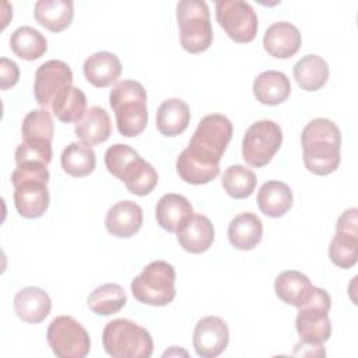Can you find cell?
Wrapping results in <instances>:
<instances>
[{"instance_id":"6da1fadb","label":"cell","mask_w":358,"mask_h":358,"mask_svg":"<svg viewBox=\"0 0 358 358\" xmlns=\"http://www.w3.org/2000/svg\"><path fill=\"white\" fill-rule=\"evenodd\" d=\"M232 123L221 113L206 115L187 147L176 159L179 178L190 185H206L220 173V161L232 138Z\"/></svg>"},{"instance_id":"7a4b0ae2","label":"cell","mask_w":358,"mask_h":358,"mask_svg":"<svg viewBox=\"0 0 358 358\" xmlns=\"http://www.w3.org/2000/svg\"><path fill=\"white\" fill-rule=\"evenodd\" d=\"M303 164L315 175L333 173L340 165L341 133L330 119L316 117L306 123L301 134Z\"/></svg>"},{"instance_id":"3957f363","label":"cell","mask_w":358,"mask_h":358,"mask_svg":"<svg viewBox=\"0 0 358 358\" xmlns=\"http://www.w3.org/2000/svg\"><path fill=\"white\" fill-rule=\"evenodd\" d=\"M105 166L136 196L150 194L158 183L157 171L127 144L116 143L105 152Z\"/></svg>"},{"instance_id":"277c9868","label":"cell","mask_w":358,"mask_h":358,"mask_svg":"<svg viewBox=\"0 0 358 358\" xmlns=\"http://www.w3.org/2000/svg\"><path fill=\"white\" fill-rule=\"evenodd\" d=\"M109 105L122 136L136 137L145 129L148 123L147 92L141 83L134 80L116 83L109 92Z\"/></svg>"},{"instance_id":"5b68a950","label":"cell","mask_w":358,"mask_h":358,"mask_svg":"<svg viewBox=\"0 0 358 358\" xmlns=\"http://www.w3.org/2000/svg\"><path fill=\"white\" fill-rule=\"evenodd\" d=\"M102 345L113 358H150L154 341L150 331L129 319H115L105 324Z\"/></svg>"},{"instance_id":"8992f818","label":"cell","mask_w":358,"mask_h":358,"mask_svg":"<svg viewBox=\"0 0 358 358\" xmlns=\"http://www.w3.org/2000/svg\"><path fill=\"white\" fill-rule=\"evenodd\" d=\"M175 280L176 273L171 263L154 260L134 277L130 284L131 294L144 305L165 306L169 305L176 295Z\"/></svg>"},{"instance_id":"52a82bcc","label":"cell","mask_w":358,"mask_h":358,"mask_svg":"<svg viewBox=\"0 0 358 358\" xmlns=\"http://www.w3.org/2000/svg\"><path fill=\"white\" fill-rule=\"evenodd\" d=\"M180 45L189 53H201L213 43L208 6L203 0H182L176 4Z\"/></svg>"},{"instance_id":"ba28073f","label":"cell","mask_w":358,"mask_h":358,"mask_svg":"<svg viewBox=\"0 0 358 358\" xmlns=\"http://www.w3.org/2000/svg\"><path fill=\"white\" fill-rule=\"evenodd\" d=\"M331 306L330 295L326 289L315 287L310 298L298 308L295 327L302 343L323 344L331 336L329 310Z\"/></svg>"},{"instance_id":"9c48e42d","label":"cell","mask_w":358,"mask_h":358,"mask_svg":"<svg viewBox=\"0 0 358 358\" xmlns=\"http://www.w3.org/2000/svg\"><path fill=\"white\" fill-rule=\"evenodd\" d=\"M282 144V130L273 120H257L250 124L242 140V157L246 164L262 168L267 165Z\"/></svg>"},{"instance_id":"30bf717a","label":"cell","mask_w":358,"mask_h":358,"mask_svg":"<svg viewBox=\"0 0 358 358\" xmlns=\"http://www.w3.org/2000/svg\"><path fill=\"white\" fill-rule=\"evenodd\" d=\"M46 338L59 358H84L91 348L88 331L71 316L55 317L48 327Z\"/></svg>"},{"instance_id":"8fae6325","label":"cell","mask_w":358,"mask_h":358,"mask_svg":"<svg viewBox=\"0 0 358 358\" xmlns=\"http://www.w3.org/2000/svg\"><path fill=\"white\" fill-rule=\"evenodd\" d=\"M215 18L234 42H252L257 34V14L253 7L243 0L215 1Z\"/></svg>"},{"instance_id":"7c38bea8","label":"cell","mask_w":358,"mask_h":358,"mask_svg":"<svg viewBox=\"0 0 358 358\" xmlns=\"http://www.w3.org/2000/svg\"><path fill=\"white\" fill-rule=\"evenodd\" d=\"M329 257L340 268H351L358 257V210H345L337 220L336 235L329 245Z\"/></svg>"},{"instance_id":"4fadbf2b","label":"cell","mask_w":358,"mask_h":358,"mask_svg":"<svg viewBox=\"0 0 358 358\" xmlns=\"http://www.w3.org/2000/svg\"><path fill=\"white\" fill-rule=\"evenodd\" d=\"M73 84V73L62 60H48L35 73L34 95L41 109H50L55 95L66 85Z\"/></svg>"},{"instance_id":"5bb4252c","label":"cell","mask_w":358,"mask_h":358,"mask_svg":"<svg viewBox=\"0 0 358 358\" xmlns=\"http://www.w3.org/2000/svg\"><path fill=\"white\" fill-rule=\"evenodd\" d=\"M229 341L227 323L218 316H206L196 323L193 347L201 358H215L225 351Z\"/></svg>"},{"instance_id":"9a60e30c","label":"cell","mask_w":358,"mask_h":358,"mask_svg":"<svg viewBox=\"0 0 358 358\" xmlns=\"http://www.w3.org/2000/svg\"><path fill=\"white\" fill-rule=\"evenodd\" d=\"M13 186L14 206L21 217L34 220L45 214L50 201L46 180L29 178L14 182Z\"/></svg>"},{"instance_id":"2e32d148","label":"cell","mask_w":358,"mask_h":358,"mask_svg":"<svg viewBox=\"0 0 358 358\" xmlns=\"http://www.w3.org/2000/svg\"><path fill=\"white\" fill-rule=\"evenodd\" d=\"M302 36L299 29L287 21L273 22L264 32V50L275 59L292 57L301 48Z\"/></svg>"},{"instance_id":"e0dca14e","label":"cell","mask_w":358,"mask_h":358,"mask_svg":"<svg viewBox=\"0 0 358 358\" xmlns=\"http://www.w3.org/2000/svg\"><path fill=\"white\" fill-rule=\"evenodd\" d=\"M143 225L141 207L130 200L113 204L105 217L106 231L116 238H131Z\"/></svg>"},{"instance_id":"ac0fdd59","label":"cell","mask_w":358,"mask_h":358,"mask_svg":"<svg viewBox=\"0 0 358 358\" xmlns=\"http://www.w3.org/2000/svg\"><path fill=\"white\" fill-rule=\"evenodd\" d=\"M214 225L203 214H193L176 232L182 249L196 255L208 250L214 242Z\"/></svg>"},{"instance_id":"d6986e66","label":"cell","mask_w":358,"mask_h":358,"mask_svg":"<svg viewBox=\"0 0 358 358\" xmlns=\"http://www.w3.org/2000/svg\"><path fill=\"white\" fill-rule=\"evenodd\" d=\"M17 316L31 324L43 322L52 309V301L46 291L39 287H25L14 296Z\"/></svg>"},{"instance_id":"ffe728a7","label":"cell","mask_w":358,"mask_h":358,"mask_svg":"<svg viewBox=\"0 0 358 358\" xmlns=\"http://www.w3.org/2000/svg\"><path fill=\"white\" fill-rule=\"evenodd\" d=\"M193 215V206L190 201L178 193L164 194L155 207V218L158 225L168 232H178V229Z\"/></svg>"},{"instance_id":"44dd1931","label":"cell","mask_w":358,"mask_h":358,"mask_svg":"<svg viewBox=\"0 0 358 358\" xmlns=\"http://www.w3.org/2000/svg\"><path fill=\"white\" fill-rule=\"evenodd\" d=\"M84 76L90 84L98 88L109 87L122 74V63L112 52H96L84 62Z\"/></svg>"},{"instance_id":"7402d4cb","label":"cell","mask_w":358,"mask_h":358,"mask_svg":"<svg viewBox=\"0 0 358 358\" xmlns=\"http://www.w3.org/2000/svg\"><path fill=\"white\" fill-rule=\"evenodd\" d=\"M263 236L262 220L250 211L235 215L228 225V239L238 250L255 249Z\"/></svg>"},{"instance_id":"603a6c76","label":"cell","mask_w":358,"mask_h":358,"mask_svg":"<svg viewBox=\"0 0 358 358\" xmlns=\"http://www.w3.org/2000/svg\"><path fill=\"white\" fill-rule=\"evenodd\" d=\"M289 94L291 83L282 71L267 70L260 73L253 81V95L263 105H280L287 101Z\"/></svg>"},{"instance_id":"cb8c5ba5","label":"cell","mask_w":358,"mask_h":358,"mask_svg":"<svg viewBox=\"0 0 358 358\" xmlns=\"http://www.w3.org/2000/svg\"><path fill=\"white\" fill-rule=\"evenodd\" d=\"M315 285L310 280L296 270H285L280 273L274 281L275 295L287 305L295 308L302 306L312 295Z\"/></svg>"},{"instance_id":"d4e9b609","label":"cell","mask_w":358,"mask_h":358,"mask_svg":"<svg viewBox=\"0 0 358 358\" xmlns=\"http://www.w3.org/2000/svg\"><path fill=\"white\" fill-rule=\"evenodd\" d=\"M256 201L264 215L280 218L292 207L294 196L287 183L280 180H268L260 186Z\"/></svg>"},{"instance_id":"484cf974","label":"cell","mask_w":358,"mask_h":358,"mask_svg":"<svg viewBox=\"0 0 358 358\" xmlns=\"http://www.w3.org/2000/svg\"><path fill=\"white\" fill-rule=\"evenodd\" d=\"M190 122V109L179 98L165 99L157 110V129L165 137H175L183 133Z\"/></svg>"},{"instance_id":"4316f807","label":"cell","mask_w":358,"mask_h":358,"mask_svg":"<svg viewBox=\"0 0 358 358\" xmlns=\"http://www.w3.org/2000/svg\"><path fill=\"white\" fill-rule=\"evenodd\" d=\"M34 15L38 24L52 32H60L70 27L74 15L71 0H39L35 3Z\"/></svg>"},{"instance_id":"83f0119b","label":"cell","mask_w":358,"mask_h":358,"mask_svg":"<svg viewBox=\"0 0 358 358\" xmlns=\"http://www.w3.org/2000/svg\"><path fill=\"white\" fill-rule=\"evenodd\" d=\"M74 133L88 145H96L106 141L112 133V123L108 112L101 106H91L76 124Z\"/></svg>"},{"instance_id":"f1b7e54d","label":"cell","mask_w":358,"mask_h":358,"mask_svg":"<svg viewBox=\"0 0 358 358\" xmlns=\"http://www.w3.org/2000/svg\"><path fill=\"white\" fill-rule=\"evenodd\" d=\"M50 109L60 122L78 123L87 112V96L73 84L66 85L55 95Z\"/></svg>"},{"instance_id":"f546056e","label":"cell","mask_w":358,"mask_h":358,"mask_svg":"<svg viewBox=\"0 0 358 358\" xmlns=\"http://www.w3.org/2000/svg\"><path fill=\"white\" fill-rule=\"evenodd\" d=\"M294 77L303 91H317L327 83L329 64L317 55H306L295 63Z\"/></svg>"},{"instance_id":"4dcf8cb0","label":"cell","mask_w":358,"mask_h":358,"mask_svg":"<svg viewBox=\"0 0 358 358\" xmlns=\"http://www.w3.org/2000/svg\"><path fill=\"white\" fill-rule=\"evenodd\" d=\"M60 164L67 175L83 178L94 172L96 158L91 145L83 141H74L63 150Z\"/></svg>"},{"instance_id":"1f68e13d","label":"cell","mask_w":358,"mask_h":358,"mask_svg":"<svg viewBox=\"0 0 358 358\" xmlns=\"http://www.w3.org/2000/svg\"><path fill=\"white\" fill-rule=\"evenodd\" d=\"M10 48L15 56L22 60H36L48 50L46 38L35 28L24 25L18 27L10 36Z\"/></svg>"},{"instance_id":"d6a6232c","label":"cell","mask_w":358,"mask_h":358,"mask_svg":"<svg viewBox=\"0 0 358 358\" xmlns=\"http://www.w3.org/2000/svg\"><path fill=\"white\" fill-rule=\"evenodd\" d=\"M127 302L124 289L119 284L108 282L96 287L87 298L90 310L99 316H110L117 313Z\"/></svg>"},{"instance_id":"836d02e7","label":"cell","mask_w":358,"mask_h":358,"mask_svg":"<svg viewBox=\"0 0 358 358\" xmlns=\"http://www.w3.org/2000/svg\"><path fill=\"white\" fill-rule=\"evenodd\" d=\"M221 185L232 199H248L256 187V175L243 165H231L224 171Z\"/></svg>"},{"instance_id":"e575fe53","label":"cell","mask_w":358,"mask_h":358,"mask_svg":"<svg viewBox=\"0 0 358 358\" xmlns=\"http://www.w3.org/2000/svg\"><path fill=\"white\" fill-rule=\"evenodd\" d=\"M55 126L49 110L34 109L27 113L21 126V136L24 141L50 143L53 138Z\"/></svg>"},{"instance_id":"d590c367","label":"cell","mask_w":358,"mask_h":358,"mask_svg":"<svg viewBox=\"0 0 358 358\" xmlns=\"http://www.w3.org/2000/svg\"><path fill=\"white\" fill-rule=\"evenodd\" d=\"M14 159L17 165L24 162H41L49 165V162L52 161V144L22 141L15 148Z\"/></svg>"},{"instance_id":"8d00e7d4","label":"cell","mask_w":358,"mask_h":358,"mask_svg":"<svg viewBox=\"0 0 358 358\" xmlns=\"http://www.w3.org/2000/svg\"><path fill=\"white\" fill-rule=\"evenodd\" d=\"M20 78V69L15 62L1 57L0 59V90L6 91L14 87Z\"/></svg>"},{"instance_id":"74e56055","label":"cell","mask_w":358,"mask_h":358,"mask_svg":"<svg viewBox=\"0 0 358 358\" xmlns=\"http://www.w3.org/2000/svg\"><path fill=\"white\" fill-rule=\"evenodd\" d=\"M294 355H309V357H324L326 351L323 344H309V343H296L294 348Z\"/></svg>"}]
</instances>
